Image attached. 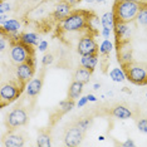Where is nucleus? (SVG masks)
<instances>
[{"mask_svg":"<svg viewBox=\"0 0 147 147\" xmlns=\"http://www.w3.org/2000/svg\"><path fill=\"white\" fill-rule=\"evenodd\" d=\"M97 22L96 14L93 11H88V10H73L71 11L67 18H64L63 20L58 22L57 24V35H62L63 33H74V32H79L82 34L86 33H97L96 26H93L92 23Z\"/></svg>","mask_w":147,"mask_h":147,"instance_id":"1","label":"nucleus"},{"mask_svg":"<svg viewBox=\"0 0 147 147\" xmlns=\"http://www.w3.org/2000/svg\"><path fill=\"white\" fill-rule=\"evenodd\" d=\"M141 3L136 0H116L113 4V16L115 23H129L135 22L140 10Z\"/></svg>","mask_w":147,"mask_h":147,"instance_id":"2","label":"nucleus"},{"mask_svg":"<svg viewBox=\"0 0 147 147\" xmlns=\"http://www.w3.org/2000/svg\"><path fill=\"white\" fill-rule=\"evenodd\" d=\"M24 88H26V86L22 83L18 78L8 82H3L1 88H0V107L4 108L14 102L16 98H19Z\"/></svg>","mask_w":147,"mask_h":147,"instance_id":"3","label":"nucleus"},{"mask_svg":"<svg viewBox=\"0 0 147 147\" xmlns=\"http://www.w3.org/2000/svg\"><path fill=\"white\" fill-rule=\"evenodd\" d=\"M34 58V49L33 45L22 42L19 38L13 39L10 44V52H9V59L13 65H19L29 59Z\"/></svg>","mask_w":147,"mask_h":147,"instance_id":"4","label":"nucleus"},{"mask_svg":"<svg viewBox=\"0 0 147 147\" xmlns=\"http://www.w3.org/2000/svg\"><path fill=\"white\" fill-rule=\"evenodd\" d=\"M126 74V78L135 84H146L147 83V63L132 61L128 64L121 67Z\"/></svg>","mask_w":147,"mask_h":147,"instance_id":"5","label":"nucleus"},{"mask_svg":"<svg viewBox=\"0 0 147 147\" xmlns=\"http://www.w3.org/2000/svg\"><path fill=\"white\" fill-rule=\"evenodd\" d=\"M28 113L24 108L22 107H16L11 112H9L6 115L5 118V126L9 131H15L19 127H23L28 123Z\"/></svg>","mask_w":147,"mask_h":147,"instance_id":"6","label":"nucleus"},{"mask_svg":"<svg viewBox=\"0 0 147 147\" xmlns=\"http://www.w3.org/2000/svg\"><path fill=\"white\" fill-rule=\"evenodd\" d=\"M97 33H86L82 34L81 39L78 42V48L77 52L79 55H89V54H99V47L96 42L94 36Z\"/></svg>","mask_w":147,"mask_h":147,"instance_id":"7","label":"nucleus"},{"mask_svg":"<svg viewBox=\"0 0 147 147\" xmlns=\"http://www.w3.org/2000/svg\"><path fill=\"white\" fill-rule=\"evenodd\" d=\"M35 73V57L22 64L16 65V78L26 86L33 79Z\"/></svg>","mask_w":147,"mask_h":147,"instance_id":"8","label":"nucleus"},{"mask_svg":"<svg viewBox=\"0 0 147 147\" xmlns=\"http://www.w3.org/2000/svg\"><path fill=\"white\" fill-rule=\"evenodd\" d=\"M44 76H45V68L43 67L39 72V74L34 77L30 82L26 84V96L30 101L34 102L36 99V97L39 96V93L42 91L43 83H44Z\"/></svg>","mask_w":147,"mask_h":147,"instance_id":"9","label":"nucleus"},{"mask_svg":"<svg viewBox=\"0 0 147 147\" xmlns=\"http://www.w3.org/2000/svg\"><path fill=\"white\" fill-rule=\"evenodd\" d=\"M84 135L86 132L81 129L78 126L76 125H72L69 128L65 129L64 132V145L65 146H69V147H74V146H79L84 138Z\"/></svg>","mask_w":147,"mask_h":147,"instance_id":"10","label":"nucleus"},{"mask_svg":"<svg viewBox=\"0 0 147 147\" xmlns=\"http://www.w3.org/2000/svg\"><path fill=\"white\" fill-rule=\"evenodd\" d=\"M117 45V61H118L119 65L123 67L133 61L132 55V45L131 42H123Z\"/></svg>","mask_w":147,"mask_h":147,"instance_id":"11","label":"nucleus"},{"mask_svg":"<svg viewBox=\"0 0 147 147\" xmlns=\"http://www.w3.org/2000/svg\"><path fill=\"white\" fill-rule=\"evenodd\" d=\"M16 131V129H15ZM11 131L10 133H8L4 140H3V145L5 147H22L25 145V136L22 132H15Z\"/></svg>","mask_w":147,"mask_h":147,"instance_id":"12","label":"nucleus"},{"mask_svg":"<svg viewBox=\"0 0 147 147\" xmlns=\"http://www.w3.org/2000/svg\"><path fill=\"white\" fill-rule=\"evenodd\" d=\"M115 36H116V44L123 42H129L131 36V29L127 23H115Z\"/></svg>","mask_w":147,"mask_h":147,"instance_id":"13","label":"nucleus"},{"mask_svg":"<svg viewBox=\"0 0 147 147\" xmlns=\"http://www.w3.org/2000/svg\"><path fill=\"white\" fill-rule=\"evenodd\" d=\"M107 113L117 119H128V118H132V116H133L132 111L126 105H119V103L112 106L111 108L107 111Z\"/></svg>","mask_w":147,"mask_h":147,"instance_id":"14","label":"nucleus"},{"mask_svg":"<svg viewBox=\"0 0 147 147\" xmlns=\"http://www.w3.org/2000/svg\"><path fill=\"white\" fill-rule=\"evenodd\" d=\"M71 9H72V4L69 1H65V0L59 1L58 4L55 5L54 11H53V14H52L53 19L58 20V22L63 20V19L67 18V16L71 14Z\"/></svg>","mask_w":147,"mask_h":147,"instance_id":"15","label":"nucleus"},{"mask_svg":"<svg viewBox=\"0 0 147 147\" xmlns=\"http://www.w3.org/2000/svg\"><path fill=\"white\" fill-rule=\"evenodd\" d=\"M36 146H40V147H49V146H52L51 128H42L40 131L38 132Z\"/></svg>","mask_w":147,"mask_h":147,"instance_id":"16","label":"nucleus"},{"mask_svg":"<svg viewBox=\"0 0 147 147\" xmlns=\"http://www.w3.org/2000/svg\"><path fill=\"white\" fill-rule=\"evenodd\" d=\"M83 86H84V83L78 82V81H73L68 88V98L73 99V101L79 98L83 92Z\"/></svg>","mask_w":147,"mask_h":147,"instance_id":"17","label":"nucleus"},{"mask_svg":"<svg viewBox=\"0 0 147 147\" xmlns=\"http://www.w3.org/2000/svg\"><path fill=\"white\" fill-rule=\"evenodd\" d=\"M20 29V22L18 19H8L4 24H1V33L14 34Z\"/></svg>","mask_w":147,"mask_h":147,"instance_id":"18","label":"nucleus"},{"mask_svg":"<svg viewBox=\"0 0 147 147\" xmlns=\"http://www.w3.org/2000/svg\"><path fill=\"white\" fill-rule=\"evenodd\" d=\"M91 76H92V72L89 69L84 68V67H79L78 69L74 72L73 74V81H78V82H82V83H88L89 79H91Z\"/></svg>","mask_w":147,"mask_h":147,"instance_id":"19","label":"nucleus"},{"mask_svg":"<svg viewBox=\"0 0 147 147\" xmlns=\"http://www.w3.org/2000/svg\"><path fill=\"white\" fill-rule=\"evenodd\" d=\"M97 62H98V54H89V55H83L81 58V65L84 68L89 69L92 73L94 71Z\"/></svg>","mask_w":147,"mask_h":147,"instance_id":"20","label":"nucleus"},{"mask_svg":"<svg viewBox=\"0 0 147 147\" xmlns=\"http://www.w3.org/2000/svg\"><path fill=\"white\" fill-rule=\"evenodd\" d=\"M18 38L20 39L22 42H24L29 45H33V47L36 45L38 43H40L39 42L38 34H35V33H25V34H22L20 36H18Z\"/></svg>","mask_w":147,"mask_h":147,"instance_id":"21","label":"nucleus"},{"mask_svg":"<svg viewBox=\"0 0 147 147\" xmlns=\"http://www.w3.org/2000/svg\"><path fill=\"white\" fill-rule=\"evenodd\" d=\"M101 24L103 28H109L112 29L115 26V16H113V13H106L103 14L102 19H101Z\"/></svg>","mask_w":147,"mask_h":147,"instance_id":"22","label":"nucleus"},{"mask_svg":"<svg viewBox=\"0 0 147 147\" xmlns=\"http://www.w3.org/2000/svg\"><path fill=\"white\" fill-rule=\"evenodd\" d=\"M141 10H140L138 15H137L136 20L141 26H147V4H142L141 3Z\"/></svg>","mask_w":147,"mask_h":147,"instance_id":"23","label":"nucleus"},{"mask_svg":"<svg viewBox=\"0 0 147 147\" xmlns=\"http://www.w3.org/2000/svg\"><path fill=\"white\" fill-rule=\"evenodd\" d=\"M109 77H111L115 82H122V81H125L126 74L122 68H113L112 71L109 72Z\"/></svg>","mask_w":147,"mask_h":147,"instance_id":"24","label":"nucleus"},{"mask_svg":"<svg viewBox=\"0 0 147 147\" xmlns=\"http://www.w3.org/2000/svg\"><path fill=\"white\" fill-rule=\"evenodd\" d=\"M73 107H74V101H73V99L67 98L65 101H62L61 103H59L61 116H62V115H64V113H67V112H69V111H72Z\"/></svg>","mask_w":147,"mask_h":147,"instance_id":"25","label":"nucleus"},{"mask_svg":"<svg viewBox=\"0 0 147 147\" xmlns=\"http://www.w3.org/2000/svg\"><path fill=\"white\" fill-rule=\"evenodd\" d=\"M92 123H93V118H91V117H87V118H82V119H78L74 125L76 126H78L81 129H83V131H87V129L89 128V127L92 126Z\"/></svg>","mask_w":147,"mask_h":147,"instance_id":"26","label":"nucleus"},{"mask_svg":"<svg viewBox=\"0 0 147 147\" xmlns=\"http://www.w3.org/2000/svg\"><path fill=\"white\" fill-rule=\"evenodd\" d=\"M112 51V43L108 39H105L102 42L101 47H99V54L101 55H109V53Z\"/></svg>","mask_w":147,"mask_h":147,"instance_id":"27","label":"nucleus"},{"mask_svg":"<svg viewBox=\"0 0 147 147\" xmlns=\"http://www.w3.org/2000/svg\"><path fill=\"white\" fill-rule=\"evenodd\" d=\"M53 61H54V55H53L52 53H48V54H45L42 58V65L43 67H47V65L52 64Z\"/></svg>","mask_w":147,"mask_h":147,"instance_id":"28","label":"nucleus"},{"mask_svg":"<svg viewBox=\"0 0 147 147\" xmlns=\"http://www.w3.org/2000/svg\"><path fill=\"white\" fill-rule=\"evenodd\" d=\"M9 44H11V40H6L5 38V34L4 33H1V39H0V49H1V52H4L6 48L9 47Z\"/></svg>","mask_w":147,"mask_h":147,"instance_id":"29","label":"nucleus"},{"mask_svg":"<svg viewBox=\"0 0 147 147\" xmlns=\"http://www.w3.org/2000/svg\"><path fill=\"white\" fill-rule=\"evenodd\" d=\"M137 127H138V129L143 133H147V118H142L140 119L138 122H137Z\"/></svg>","mask_w":147,"mask_h":147,"instance_id":"30","label":"nucleus"},{"mask_svg":"<svg viewBox=\"0 0 147 147\" xmlns=\"http://www.w3.org/2000/svg\"><path fill=\"white\" fill-rule=\"evenodd\" d=\"M26 1H28V6L32 8V10H35L36 8H39L44 3V0H26Z\"/></svg>","mask_w":147,"mask_h":147,"instance_id":"31","label":"nucleus"},{"mask_svg":"<svg viewBox=\"0 0 147 147\" xmlns=\"http://www.w3.org/2000/svg\"><path fill=\"white\" fill-rule=\"evenodd\" d=\"M11 10V6L9 3L1 1V5H0V14H4V13H9Z\"/></svg>","mask_w":147,"mask_h":147,"instance_id":"32","label":"nucleus"},{"mask_svg":"<svg viewBox=\"0 0 147 147\" xmlns=\"http://www.w3.org/2000/svg\"><path fill=\"white\" fill-rule=\"evenodd\" d=\"M87 102H88V98H87V96L86 97H81V98H79V101H78V106L79 107H83Z\"/></svg>","mask_w":147,"mask_h":147,"instance_id":"33","label":"nucleus"},{"mask_svg":"<svg viewBox=\"0 0 147 147\" xmlns=\"http://www.w3.org/2000/svg\"><path fill=\"white\" fill-rule=\"evenodd\" d=\"M48 48V43H47L45 40H42L40 43H39V51H45V49Z\"/></svg>","mask_w":147,"mask_h":147,"instance_id":"34","label":"nucleus"},{"mask_svg":"<svg viewBox=\"0 0 147 147\" xmlns=\"http://www.w3.org/2000/svg\"><path fill=\"white\" fill-rule=\"evenodd\" d=\"M102 34H103V36H105L106 39L109 38V34H111V29H109V28H103Z\"/></svg>","mask_w":147,"mask_h":147,"instance_id":"35","label":"nucleus"},{"mask_svg":"<svg viewBox=\"0 0 147 147\" xmlns=\"http://www.w3.org/2000/svg\"><path fill=\"white\" fill-rule=\"evenodd\" d=\"M1 16H0V23L1 24H4V23L8 20V15H6V13H4V14H0Z\"/></svg>","mask_w":147,"mask_h":147,"instance_id":"36","label":"nucleus"},{"mask_svg":"<svg viewBox=\"0 0 147 147\" xmlns=\"http://www.w3.org/2000/svg\"><path fill=\"white\" fill-rule=\"evenodd\" d=\"M122 146H135V142L132 140H127L125 143H122Z\"/></svg>","mask_w":147,"mask_h":147,"instance_id":"37","label":"nucleus"},{"mask_svg":"<svg viewBox=\"0 0 147 147\" xmlns=\"http://www.w3.org/2000/svg\"><path fill=\"white\" fill-rule=\"evenodd\" d=\"M87 98H88V101H92V102L96 101V97L93 94H88V96H87Z\"/></svg>","mask_w":147,"mask_h":147,"instance_id":"38","label":"nucleus"},{"mask_svg":"<svg viewBox=\"0 0 147 147\" xmlns=\"http://www.w3.org/2000/svg\"><path fill=\"white\" fill-rule=\"evenodd\" d=\"M94 89H99V84H94Z\"/></svg>","mask_w":147,"mask_h":147,"instance_id":"39","label":"nucleus"},{"mask_svg":"<svg viewBox=\"0 0 147 147\" xmlns=\"http://www.w3.org/2000/svg\"><path fill=\"white\" fill-rule=\"evenodd\" d=\"M86 1H88V3H93L94 0H86Z\"/></svg>","mask_w":147,"mask_h":147,"instance_id":"40","label":"nucleus"},{"mask_svg":"<svg viewBox=\"0 0 147 147\" xmlns=\"http://www.w3.org/2000/svg\"><path fill=\"white\" fill-rule=\"evenodd\" d=\"M96 1H105V0H96Z\"/></svg>","mask_w":147,"mask_h":147,"instance_id":"41","label":"nucleus"},{"mask_svg":"<svg viewBox=\"0 0 147 147\" xmlns=\"http://www.w3.org/2000/svg\"><path fill=\"white\" fill-rule=\"evenodd\" d=\"M136 1H140V3H141V0H136Z\"/></svg>","mask_w":147,"mask_h":147,"instance_id":"42","label":"nucleus"},{"mask_svg":"<svg viewBox=\"0 0 147 147\" xmlns=\"http://www.w3.org/2000/svg\"><path fill=\"white\" fill-rule=\"evenodd\" d=\"M1 1H5V0H1Z\"/></svg>","mask_w":147,"mask_h":147,"instance_id":"43","label":"nucleus"},{"mask_svg":"<svg viewBox=\"0 0 147 147\" xmlns=\"http://www.w3.org/2000/svg\"><path fill=\"white\" fill-rule=\"evenodd\" d=\"M20 1H24V0H20Z\"/></svg>","mask_w":147,"mask_h":147,"instance_id":"44","label":"nucleus"},{"mask_svg":"<svg viewBox=\"0 0 147 147\" xmlns=\"http://www.w3.org/2000/svg\"><path fill=\"white\" fill-rule=\"evenodd\" d=\"M146 97H147V94H146Z\"/></svg>","mask_w":147,"mask_h":147,"instance_id":"45","label":"nucleus"}]
</instances>
